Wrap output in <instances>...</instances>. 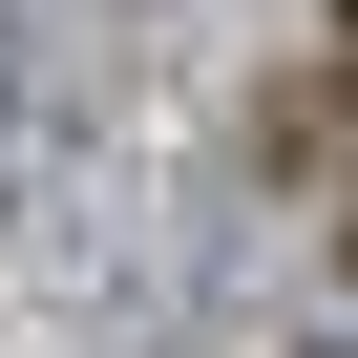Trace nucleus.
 <instances>
[{
	"mask_svg": "<svg viewBox=\"0 0 358 358\" xmlns=\"http://www.w3.org/2000/svg\"><path fill=\"white\" fill-rule=\"evenodd\" d=\"M337 106H358V0H337Z\"/></svg>",
	"mask_w": 358,
	"mask_h": 358,
	"instance_id": "1",
	"label": "nucleus"
}]
</instances>
